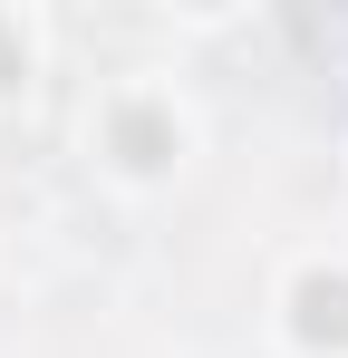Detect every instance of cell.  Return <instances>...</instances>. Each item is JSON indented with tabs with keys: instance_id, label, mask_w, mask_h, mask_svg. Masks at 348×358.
Returning <instances> with one entry per match:
<instances>
[{
	"instance_id": "cell-1",
	"label": "cell",
	"mask_w": 348,
	"mask_h": 358,
	"mask_svg": "<svg viewBox=\"0 0 348 358\" xmlns=\"http://www.w3.org/2000/svg\"><path fill=\"white\" fill-rule=\"evenodd\" d=\"M194 155H203V117L174 78L136 68V78H107L87 97V165L116 194H165L194 175Z\"/></svg>"
},
{
	"instance_id": "cell-3",
	"label": "cell",
	"mask_w": 348,
	"mask_h": 358,
	"mask_svg": "<svg viewBox=\"0 0 348 358\" xmlns=\"http://www.w3.org/2000/svg\"><path fill=\"white\" fill-rule=\"evenodd\" d=\"M39 78H49V20L0 0V117H20L39 97Z\"/></svg>"
},
{
	"instance_id": "cell-2",
	"label": "cell",
	"mask_w": 348,
	"mask_h": 358,
	"mask_svg": "<svg viewBox=\"0 0 348 358\" xmlns=\"http://www.w3.org/2000/svg\"><path fill=\"white\" fill-rule=\"evenodd\" d=\"M271 329L290 358H348V252H300L271 291Z\"/></svg>"
}]
</instances>
